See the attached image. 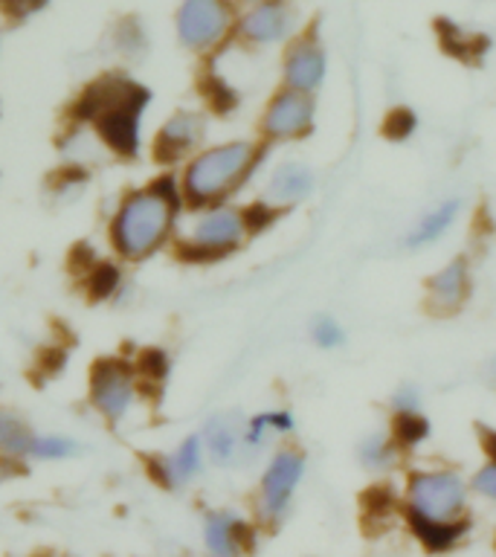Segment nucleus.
<instances>
[{"label": "nucleus", "mask_w": 496, "mask_h": 557, "mask_svg": "<svg viewBox=\"0 0 496 557\" xmlns=\"http://www.w3.org/2000/svg\"><path fill=\"white\" fill-rule=\"evenodd\" d=\"M186 218L177 172H163L146 186L128 189L116 200L108 221V242L120 261L154 259L157 252L174 244Z\"/></svg>", "instance_id": "1"}, {"label": "nucleus", "mask_w": 496, "mask_h": 557, "mask_svg": "<svg viewBox=\"0 0 496 557\" xmlns=\"http://www.w3.org/2000/svg\"><path fill=\"white\" fill-rule=\"evenodd\" d=\"M151 104V90L128 73H104L85 87L73 104V122L96 134L111 154L134 160L142 154V116Z\"/></svg>", "instance_id": "2"}, {"label": "nucleus", "mask_w": 496, "mask_h": 557, "mask_svg": "<svg viewBox=\"0 0 496 557\" xmlns=\"http://www.w3.org/2000/svg\"><path fill=\"white\" fill-rule=\"evenodd\" d=\"M270 146L264 139H221L207 143L198 154L177 169V183L186 209H207L218 203H233L241 195L261 165L268 160Z\"/></svg>", "instance_id": "3"}, {"label": "nucleus", "mask_w": 496, "mask_h": 557, "mask_svg": "<svg viewBox=\"0 0 496 557\" xmlns=\"http://www.w3.org/2000/svg\"><path fill=\"white\" fill-rule=\"evenodd\" d=\"M174 250L189 264H215L241 250L252 238L247 209L241 203H218L207 209H186Z\"/></svg>", "instance_id": "4"}, {"label": "nucleus", "mask_w": 496, "mask_h": 557, "mask_svg": "<svg viewBox=\"0 0 496 557\" xmlns=\"http://www.w3.org/2000/svg\"><path fill=\"white\" fill-rule=\"evenodd\" d=\"M470 479L456 468L412 470L404 487V513L407 520L459 522L468 520Z\"/></svg>", "instance_id": "5"}, {"label": "nucleus", "mask_w": 496, "mask_h": 557, "mask_svg": "<svg viewBox=\"0 0 496 557\" xmlns=\"http://www.w3.org/2000/svg\"><path fill=\"white\" fill-rule=\"evenodd\" d=\"M235 0H181L174 9V35L183 50L212 59L235 41L238 24Z\"/></svg>", "instance_id": "6"}, {"label": "nucleus", "mask_w": 496, "mask_h": 557, "mask_svg": "<svg viewBox=\"0 0 496 557\" xmlns=\"http://www.w3.org/2000/svg\"><path fill=\"white\" fill-rule=\"evenodd\" d=\"M139 395H142V386H139L134 360L108 355L99 357V360L90 366V377H87V404L96 409V416L104 418L111 426L122 424L125 418H131V412L137 407Z\"/></svg>", "instance_id": "7"}, {"label": "nucleus", "mask_w": 496, "mask_h": 557, "mask_svg": "<svg viewBox=\"0 0 496 557\" xmlns=\"http://www.w3.org/2000/svg\"><path fill=\"white\" fill-rule=\"evenodd\" d=\"M320 99L278 85L259 113V139L268 146H290L302 143L317 131Z\"/></svg>", "instance_id": "8"}, {"label": "nucleus", "mask_w": 496, "mask_h": 557, "mask_svg": "<svg viewBox=\"0 0 496 557\" xmlns=\"http://www.w3.org/2000/svg\"><path fill=\"white\" fill-rule=\"evenodd\" d=\"M302 33V17L294 0H256L238 9L235 41L244 50H276Z\"/></svg>", "instance_id": "9"}, {"label": "nucleus", "mask_w": 496, "mask_h": 557, "mask_svg": "<svg viewBox=\"0 0 496 557\" xmlns=\"http://www.w3.org/2000/svg\"><path fill=\"white\" fill-rule=\"evenodd\" d=\"M308 456L294 444H282L270 453L259 479V517L264 522L285 520L296 491L302 485Z\"/></svg>", "instance_id": "10"}, {"label": "nucleus", "mask_w": 496, "mask_h": 557, "mask_svg": "<svg viewBox=\"0 0 496 557\" xmlns=\"http://www.w3.org/2000/svg\"><path fill=\"white\" fill-rule=\"evenodd\" d=\"M328 47L311 26H302V33L282 47L278 76H282V85L290 87V90L320 96V90L328 82Z\"/></svg>", "instance_id": "11"}, {"label": "nucleus", "mask_w": 496, "mask_h": 557, "mask_svg": "<svg viewBox=\"0 0 496 557\" xmlns=\"http://www.w3.org/2000/svg\"><path fill=\"white\" fill-rule=\"evenodd\" d=\"M209 143V113L200 108H181L169 113L151 139V157L165 172H177L189 157Z\"/></svg>", "instance_id": "12"}, {"label": "nucleus", "mask_w": 496, "mask_h": 557, "mask_svg": "<svg viewBox=\"0 0 496 557\" xmlns=\"http://www.w3.org/2000/svg\"><path fill=\"white\" fill-rule=\"evenodd\" d=\"M470 296H473V268L468 256L444 261L442 268L424 278V311L438 320L459 317L468 308Z\"/></svg>", "instance_id": "13"}, {"label": "nucleus", "mask_w": 496, "mask_h": 557, "mask_svg": "<svg viewBox=\"0 0 496 557\" xmlns=\"http://www.w3.org/2000/svg\"><path fill=\"white\" fill-rule=\"evenodd\" d=\"M313 189H317V174H313L311 165L302 163V160H285L276 169H270L261 200L278 212H285V209L305 203L313 195Z\"/></svg>", "instance_id": "14"}, {"label": "nucleus", "mask_w": 496, "mask_h": 557, "mask_svg": "<svg viewBox=\"0 0 496 557\" xmlns=\"http://www.w3.org/2000/svg\"><path fill=\"white\" fill-rule=\"evenodd\" d=\"M203 465H207L203 438H200V433H191L172 453L154 456L151 459V473H154L160 485L169 487V491H177V487L189 485L191 479H198L203 473Z\"/></svg>", "instance_id": "15"}, {"label": "nucleus", "mask_w": 496, "mask_h": 557, "mask_svg": "<svg viewBox=\"0 0 496 557\" xmlns=\"http://www.w3.org/2000/svg\"><path fill=\"white\" fill-rule=\"evenodd\" d=\"M200 438H203V447H207V459L221 465V468H230V465H235V461H241L247 456V447H244V421L230 416V412L209 418L203 430H200Z\"/></svg>", "instance_id": "16"}, {"label": "nucleus", "mask_w": 496, "mask_h": 557, "mask_svg": "<svg viewBox=\"0 0 496 557\" xmlns=\"http://www.w3.org/2000/svg\"><path fill=\"white\" fill-rule=\"evenodd\" d=\"M203 546H207L209 557H241L250 546V525L235 511L207 513Z\"/></svg>", "instance_id": "17"}, {"label": "nucleus", "mask_w": 496, "mask_h": 557, "mask_svg": "<svg viewBox=\"0 0 496 557\" xmlns=\"http://www.w3.org/2000/svg\"><path fill=\"white\" fill-rule=\"evenodd\" d=\"M461 215V198H447L442 203H435L433 209H426L424 215L418 218L412 230L404 235V247L407 250H426V247H433L444 238V235L450 233L456 221Z\"/></svg>", "instance_id": "18"}, {"label": "nucleus", "mask_w": 496, "mask_h": 557, "mask_svg": "<svg viewBox=\"0 0 496 557\" xmlns=\"http://www.w3.org/2000/svg\"><path fill=\"white\" fill-rule=\"evenodd\" d=\"M296 433V416L290 409L276 407L264 409V412H256L244 421V447L247 453L264 450V444L273 442V438H287V435Z\"/></svg>", "instance_id": "19"}, {"label": "nucleus", "mask_w": 496, "mask_h": 557, "mask_svg": "<svg viewBox=\"0 0 496 557\" xmlns=\"http://www.w3.org/2000/svg\"><path fill=\"white\" fill-rule=\"evenodd\" d=\"M35 430L17 409L0 407V456L7 459H29L33 456Z\"/></svg>", "instance_id": "20"}, {"label": "nucleus", "mask_w": 496, "mask_h": 557, "mask_svg": "<svg viewBox=\"0 0 496 557\" xmlns=\"http://www.w3.org/2000/svg\"><path fill=\"white\" fill-rule=\"evenodd\" d=\"M404 450L398 447V442L392 438L389 430H374V433L363 435L360 444H357V461L363 465L365 470L372 473H386L400 461Z\"/></svg>", "instance_id": "21"}, {"label": "nucleus", "mask_w": 496, "mask_h": 557, "mask_svg": "<svg viewBox=\"0 0 496 557\" xmlns=\"http://www.w3.org/2000/svg\"><path fill=\"white\" fill-rule=\"evenodd\" d=\"M412 534H416L424 548L430 552H450L464 540V534L470 531V520L459 522H424V520H407Z\"/></svg>", "instance_id": "22"}, {"label": "nucleus", "mask_w": 496, "mask_h": 557, "mask_svg": "<svg viewBox=\"0 0 496 557\" xmlns=\"http://www.w3.org/2000/svg\"><path fill=\"white\" fill-rule=\"evenodd\" d=\"M389 433L398 442L400 450L407 453L421 447L433 435V424L424 416V409H418V412H395V416H389Z\"/></svg>", "instance_id": "23"}, {"label": "nucleus", "mask_w": 496, "mask_h": 557, "mask_svg": "<svg viewBox=\"0 0 496 557\" xmlns=\"http://www.w3.org/2000/svg\"><path fill=\"white\" fill-rule=\"evenodd\" d=\"M87 294L94 296L96 302H108V299H116V294L125 285V278H122L120 264H113V261H90V268H87Z\"/></svg>", "instance_id": "24"}, {"label": "nucleus", "mask_w": 496, "mask_h": 557, "mask_svg": "<svg viewBox=\"0 0 496 557\" xmlns=\"http://www.w3.org/2000/svg\"><path fill=\"white\" fill-rule=\"evenodd\" d=\"M113 50L128 61H137L146 55L148 33L139 17H122L120 24L113 26Z\"/></svg>", "instance_id": "25"}, {"label": "nucleus", "mask_w": 496, "mask_h": 557, "mask_svg": "<svg viewBox=\"0 0 496 557\" xmlns=\"http://www.w3.org/2000/svg\"><path fill=\"white\" fill-rule=\"evenodd\" d=\"M134 369H137L139 386L146 389H160L165 381H169V372H172V360L165 355L163 348H146L139 351L137 360H134Z\"/></svg>", "instance_id": "26"}, {"label": "nucleus", "mask_w": 496, "mask_h": 557, "mask_svg": "<svg viewBox=\"0 0 496 557\" xmlns=\"http://www.w3.org/2000/svg\"><path fill=\"white\" fill-rule=\"evenodd\" d=\"M82 453V444L76 438H70V435H61V433H38L35 435V444H33V456L29 459H38V461H64V459H73Z\"/></svg>", "instance_id": "27"}, {"label": "nucleus", "mask_w": 496, "mask_h": 557, "mask_svg": "<svg viewBox=\"0 0 496 557\" xmlns=\"http://www.w3.org/2000/svg\"><path fill=\"white\" fill-rule=\"evenodd\" d=\"M311 339L313 346L322 348V351H337V348L346 346L348 331L337 317H331V313H317L311 320Z\"/></svg>", "instance_id": "28"}, {"label": "nucleus", "mask_w": 496, "mask_h": 557, "mask_svg": "<svg viewBox=\"0 0 496 557\" xmlns=\"http://www.w3.org/2000/svg\"><path fill=\"white\" fill-rule=\"evenodd\" d=\"M416 125H418L416 113L409 111V108H395V111L386 116V122H383V134H386L389 139H395V143H400V139L412 137Z\"/></svg>", "instance_id": "29"}, {"label": "nucleus", "mask_w": 496, "mask_h": 557, "mask_svg": "<svg viewBox=\"0 0 496 557\" xmlns=\"http://www.w3.org/2000/svg\"><path fill=\"white\" fill-rule=\"evenodd\" d=\"M418 409H424L421 389H418L416 383H400L398 389L392 392L389 416H395V412H418Z\"/></svg>", "instance_id": "30"}, {"label": "nucleus", "mask_w": 496, "mask_h": 557, "mask_svg": "<svg viewBox=\"0 0 496 557\" xmlns=\"http://www.w3.org/2000/svg\"><path fill=\"white\" fill-rule=\"evenodd\" d=\"M470 491L476 496H482V499H487V503H496V461L487 459L482 468L473 473V479H470Z\"/></svg>", "instance_id": "31"}, {"label": "nucleus", "mask_w": 496, "mask_h": 557, "mask_svg": "<svg viewBox=\"0 0 496 557\" xmlns=\"http://www.w3.org/2000/svg\"><path fill=\"white\" fill-rule=\"evenodd\" d=\"M50 0H0V12L9 21H29L33 15H38L41 9H47Z\"/></svg>", "instance_id": "32"}, {"label": "nucleus", "mask_w": 496, "mask_h": 557, "mask_svg": "<svg viewBox=\"0 0 496 557\" xmlns=\"http://www.w3.org/2000/svg\"><path fill=\"white\" fill-rule=\"evenodd\" d=\"M479 442H482V450H485L487 459L496 461V430L494 426H479Z\"/></svg>", "instance_id": "33"}, {"label": "nucleus", "mask_w": 496, "mask_h": 557, "mask_svg": "<svg viewBox=\"0 0 496 557\" xmlns=\"http://www.w3.org/2000/svg\"><path fill=\"white\" fill-rule=\"evenodd\" d=\"M485 383L491 389H496V357H491L485 363Z\"/></svg>", "instance_id": "34"}, {"label": "nucleus", "mask_w": 496, "mask_h": 557, "mask_svg": "<svg viewBox=\"0 0 496 557\" xmlns=\"http://www.w3.org/2000/svg\"><path fill=\"white\" fill-rule=\"evenodd\" d=\"M238 7H247V3H256V0H235Z\"/></svg>", "instance_id": "35"}]
</instances>
